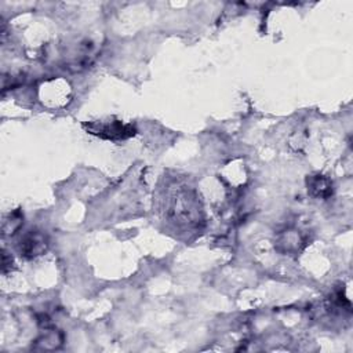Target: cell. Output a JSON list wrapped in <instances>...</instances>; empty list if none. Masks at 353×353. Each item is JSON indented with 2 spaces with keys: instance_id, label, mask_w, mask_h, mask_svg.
<instances>
[{
  "instance_id": "6da1fadb",
  "label": "cell",
  "mask_w": 353,
  "mask_h": 353,
  "mask_svg": "<svg viewBox=\"0 0 353 353\" xmlns=\"http://www.w3.org/2000/svg\"><path fill=\"white\" fill-rule=\"evenodd\" d=\"M84 127L90 134L109 141H123L136 136V127L133 125H127L121 121H112V122L109 121V122H99V123L93 122V123L84 125Z\"/></svg>"
},
{
  "instance_id": "7a4b0ae2",
  "label": "cell",
  "mask_w": 353,
  "mask_h": 353,
  "mask_svg": "<svg viewBox=\"0 0 353 353\" xmlns=\"http://www.w3.org/2000/svg\"><path fill=\"white\" fill-rule=\"evenodd\" d=\"M47 246L49 243L45 238V234L39 232H29L21 239L19 249L21 256H24L25 258H35L45 254Z\"/></svg>"
},
{
  "instance_id": "3957f363",
  "label": "cell",
  "mask_w": 353,
  "mask_h": 353,
  "mask_svg": "<svg viewBox=\"0 0 353 353\" xmlns=\"http://www.w3.org/2000/svg\"><path fill=\"white\" fill-rule=\"evenodd\" d=\"M308 191L312 196L327 199L332 195V184L328 178L323 175H311L306 181Z\"/></svg>"
}]
</instances>
